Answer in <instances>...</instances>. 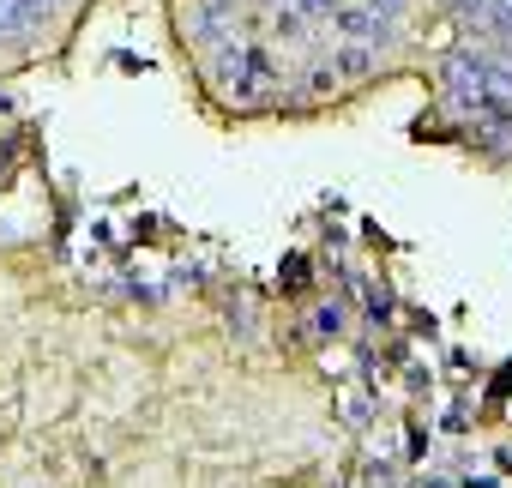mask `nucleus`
<instances>
[{"mask_svg":"<svg viewBox=\"0 0 512 488\" xmlns=\"http://www.w3.org/2000/svg\"><path fill=\"white\" fill-rule=\"evenodd\" d=\"M332 7V0H302V13H326Z\"/></svg>","mask_w":512,"mask_h":488,"instance_id":"nucleus-1","label":"nucleus"}]
</instances>
